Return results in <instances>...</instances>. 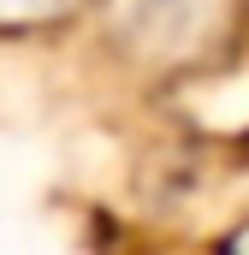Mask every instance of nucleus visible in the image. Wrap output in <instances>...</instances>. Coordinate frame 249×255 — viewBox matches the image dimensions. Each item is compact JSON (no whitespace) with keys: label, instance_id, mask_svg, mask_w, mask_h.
I'll return each instance as SVG.
<instances>
[{"label":"nucleus","instance_id":"nucleus-1","mask_svg":"<svg viewBox=\"0 0 249 255\" xmlns=\"http://www.w3.org/2000/svg\"><path fill=\"white\" fill-rule=\"evenodd\" d=\"M208 24H214V0H119V30L160 54L190 48V36Z\"/></svg>","mask_w":249,"mask_h":255},{"label":"nucleus","instance_id":"nucleus-2","mask_svg":"<svg viewBox=\"0 0 249 255\" xmlns=\"http://www.w3.org/2000/svg\"><path fill=\"white\" fill-rule=\"evenodd\" d=\"M54 6H60V0H0V12H6V18H24V12L36 18V12H54Z\"/></svg>","mask_w":249,"mask_h":255},{"label":"nucleus","instance_id":"nucleus-3","mask_svg":"<svg viewBox=\"0 0 249 255\" xmlns=\"http://www.w3.org/2000/svg\"><path fill=\"white\" fill-rule=\"evenodd\" d=\"M238 255H249V244H244V250H238Z\"/></svg>","mask_w":249,"mask_h":255}]
</instances>
